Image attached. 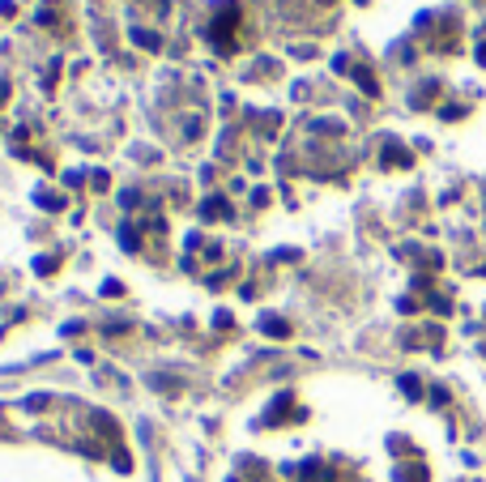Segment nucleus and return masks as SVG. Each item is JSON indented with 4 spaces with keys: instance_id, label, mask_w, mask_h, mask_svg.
Here are the masks:
<instances>
[{
    "instance_id": "obj_3",
    "label": "nucleus",
    "mask_w": 486,
    "mask_h": 482,
    "mask_svg": "<svg viewBox=\"0 0 486 482\" xmlns=\"http://www.w3.org/2000/svg\"><path fill=\"white\" fill-rule=\"evenodd\" d=\"M260 329H269V333H278V337H286V333H290V329H286V325H282V320H265V325H260Z\"/></svg>"
},
{
    "instance_id": "obj_1",
    "label": "nucleus",
    "mask_w": 486,
    "mask_h": 482,
    "mask_svg": "<svg viewBox=\"0 0 486 482\" xmlns=\"http://www.w3.org/2000/svg\"><path fill=\"white\" fill-rule=\"evenodd\" d=\"M397 482H427V470L423 466H406V470H397Z\"/></svg>"
},
{
    "instance_id": "obj_2",
    "label": "nucleus",
    "mask_w": 486,
    "mask_h": 482,
    "mask_svg": "<svg viewBox=\"0 0 486 482\" xmlns=\"http://www.w3.org/2000/svg\"><path fill=\"white\" fill-rule=\"evenodd\" d=\"M132 38H137V43H145V47H158V34H149V30H137Z\"/></svg>"
}]
</instances>
